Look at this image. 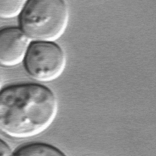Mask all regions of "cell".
<instances>
[{
  "label": "cell",
  "mask_w": 156,
  "mask_h": 156,
  "mask_svg": "<svg viewBox=\"0 0 156 156\" xmlns=\"http://www.w3.org/2000/svg\"><path fill=\"white\" fill-rule=\"evenodd\" d=\"M0 87H1V82H0Z\"/></svg>",
  "instance_id": "ba28073f"
},
{
  "label": "cell",
  "mask_w": 156,
  "mask_h": 156,
  "mask_svg": "<svg viewBox=\"0 0 156 156\" xmlns=\"http://www.w3.org/2000/svg\"><path fill=\"white\" fill-rule=\"evenodd\" d=\"M58 111L54 93L37 83H23L0 92V130L16 138L35 136L54 121Z\"/></svg>",
  "instance_id": "6da1fadb"
},
{
  "label": "cell",
  "mask_w": 156,
  "mask_h": 156,
  "mask_svg": "<svg viewBox=\"0 0 156 156\" xmlns=\"http://www.w3.org/2000/svg\"><path fill=\"white\" fill-rule=\"evenodd\" d=\"M12 154L11 149L6 143L0 140V155L7 156Z\"/></svg>",
  "instance_id": "52a82bcc"
},
{
  "label": "cell",
  "mask_w": 156,
  "mask_h": 156,
  "mask_svg": "<svg viewBox=\"0 0 156 156\" xmlns=\"http://www.w3.org/2000/svg\"><path fill=\"white\" fill-rule=\"evenodd\" d=\"M15 155H64L65 154L54 146L44 143H32L18 149Z\"/></svg>",
  "instance_id": "5b68a950"
},
{
  "label": "cell",
  "mask_w": 156,
  "mask_h": 156,
  "mask_svg": "<svg viewBox=\"0 0 156 156\" xmlns=\"http://www.w3.org/2000/svg\"><path fill=\"white\" fill-rule=\"evenodd\" d=\"M30 39L21 28L6 27L0 30V65L11 67L24 61Z\"/></svg>",
  "instance_id": "277c9868"
},
{
  "label": "cell",
  "mask_w": 156,
  "mask_h": 156,
  "mask_svg": "<svg viewBox=\"0 0 156 156\" xmlns=\"http://www.w3.org/2000/svg\"><path fill=\"white\" fill-rule=\"evenodd\" d=\"M27 0H0V18L9 19L19 15Z\"/></svg>",
  "instance_id": "8992f818"
},
{
  "label": "cell",
  "mask_w": 156,
  "mask_h": 156,
  "mask_svg": "<svg viewBox=\"0 0 156 156\" xmlns=\"http://www.w3.org/2000/svg\"><path fill=\"white\" fill-rule=\"evenodd\" d=\"M24 62L32 77L40 82H48L62 74L66 57L62 49L54 41H34L28 48Z\"/></svg>",
  "instance_id": "3957f363"
},
{
  "label": "cell",
  "mask_w": 156,
  "mask_h": 156,
  "mask_svg": "<svg viewBox=\"0 0 156 156\" xmlns=\"http://www.w3.org/2000/svg\"><path fill=\"white\" fill-rule=\"evenodd\" d=\"M68 20V9L63 0H27L20 14L21 29L34 41L58 39Z\"/></svg>",
  "instance_id": "7a4b0ae2"
}]
</instances>
